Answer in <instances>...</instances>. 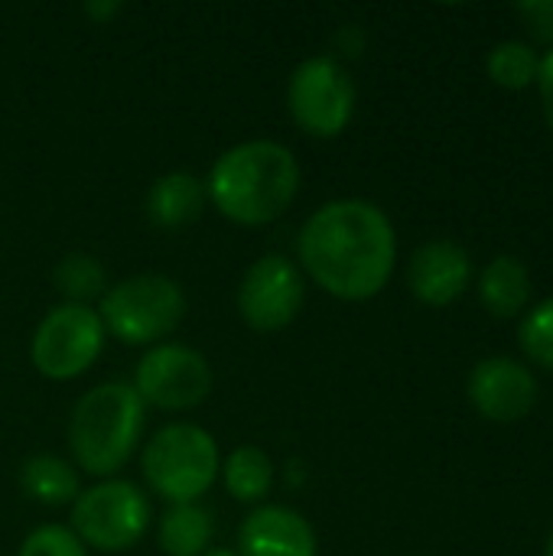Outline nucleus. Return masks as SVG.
I'll list each match as a JSON object with an SVG mask.
<instances>
[{
    "mask_svg": "<svg viewBox=\"0 0 553 556\" xmlns=\"http://www.w3.org/2000/svg\"><path fill=\"white\" fill-rule=\"evenodd\" d=\"M297 264L323 293L365 303L378 296L394 274V225L385 208L368 199H332L300 225Z\"/></svg>",
    "mask_w": 553,
    "mask_h": 556,
    "instance_id": "1",
    "label": "nucleus"
},
{
    "mask_svg": "<svg viewBox=\"0 0 553 556\" xmlns=\"http://www.w3.org/2000/svg\"><path fill=\"white\" fill-rule=\"evenodd\" d=\"M202 182L222 218L241 228H264L297 202L303 169L287 143L257 137L218 153Z\"/></svg>",
    "mask_w": 553,
    "mask_h": 556,
    "instance_id": "2",
    "label": "nucleus"
},
{
    "mask_svg": "<svg viewBox=\"0 0 553 556\" xmlns=\"http://www.w3.org/2000/svg\"><path fill=\"white\" fill-rule=\"evenodd\" d=\"M147 407L130 381H104L85 391L68 417V450L78 472L91 479H117V472L143 446Z\"/></svg>",
    "mask_w": 553,
    "mask_h": 556,
    "instance_id": "3",
    "label": "nucleus"
},
{
    "mask_svg": "<svg viewBox=\"0 0 553 556\" xmlns=\"http://www.w3.org/2000/svg\"><path fill=\"white\" fill-rule=\"evenodd\" d=\"M140 472L166 505H196L222 472L218 440L199 424H166L140 450Z\"/></svg>",
    "mask_w": 553,
    "mask_h": 556,
    "instance_id": "4",
    "label": "nucleus"
},
{
    "mask_svg": "<svg viewBox=\"0 0 553 556\" xmlns=\"http://www.w3.org/2000/svg\"><path fill=\"white\" fill-rule=\"evenodd\" d=\"M95 309L111 339L121 345L153 349L186 319V293L166 274H134L111 283Z\"/></svg>",
    "mask_w": 553,
    "mask_h": 556,
    "instance_id": "5",
    "label": "nucleus"
},
{
    "mask_svg": "<svg viewBox=\"0 0 553 556\" xmlns=\"http://www.w3.org/2000/svg\"><path fill=\"white\" fill-rule=\"evenodd\" d=\"M153 521L147 492L127 479H101L68 508V528L75 538L98 554H124L140 544Z\"/></svg>",
    "mask_w": 553,
    "mask_h": 556,
    "instance_id": "6",
    "label": "nucleus"
},
{
    "mask_svg": "<svg viewBox=\"0 0 553 556\" xmlns=\"http://www.w3.org/2000/svg\"><path fill=\"white\" fill-rule=\"evenodd\" d=\"M355 81L336 55H310L287 78V111L290 121L316 137H342L355 117Z\"/></svg>",
    "mask_w": 553,
    "mask_h": 556,
    "instance_id": "7",
    "label": "nucleus"
},
{
    "mask_svg": "<svg viewBox=\"0 0 553 556\" xmlns=\"http://www.w3.org/2000/svg\"><path fill=\"white\" fill-rule=\"evenodd\" d=\"M104 342L108 332L95 306L59 303L33 332L29 362L46 381H75L101 358Z\"/></svg>",
    "mask_w": 553,
    "mask_h": 556,
    "instance_id": "8",
    "label": "nucleus"
},
{
    "mask_svg": "<svg viewBox=\"0 0 553 556\" xmlns=\"http://www.w3.org/2000/svg\"><path fill=\"white\" fill-rule=\"evenodd\" d=\"M130 388L137 391L143 407H156L163 414H183L209 401L215 388V375L209 358L192 345L160 342L140 355Z\"/></svg>",
    "mask_w": 553,
    "mask_h": 556,
    "instance_id": "9",
    "label": "nucleus"
},
{
    "mask_svg": "<svg viewBox=\"0 0 553 556\" xmlns=\"http://www.w3.org/2000/svg\"><path fill=\"white\" fill-rule=\"evenodd\" d=\"M238 316L254 332H280L303 313L306 303V277L297 261L280 251L261 254L241 277Z\"/></svg>",
    "mask_w": 553,
    "mask_h": 556,
    "instance_id": "10",
    "label": "nucleus"
},
{
    "mask_svg": "<svg viewBox=\"0 0 553 556\" xmlns=\"http://www.w3.org/2000/svg\"><path fill=\"white\" fill-rule=\"evenodd\" d=\"M538 378L528 365L495 355L473 368L469 401L492 424H518L538 407Z\"/></svg>",
    "mask_w": 553,
    "mask_h": 556,
    "instance_id": "11",
    "label": "nucleus"
},
{
    "mask_svg": "<svg viewBox=\"0 0 553 556\" xmlns=\"http://www.w3.org/2000/svg\"><path fill=\"white\" fill-rule=\"evenodd\" d=\"M238 556H319L310 518L290 505H257L238 528Z\"/></svg>",
    "mask_w": 553,
    "mask_h": 556,
    "instance_id": "12",
    "label": "nucleus"
},
{
    "mask_svg": "<svg viewBox=\"0 0 553 556\" xmlns=\"http://www.w3.org/2000/svg\"><path fill=\"white\" fill-rule=\"evenodd\" d=\"M473 280V257L463 244L437 238L420 244L407 264V287L424 306L456 303Z\"/></svg>",
    "mask_w": 553,
    "mask_h": 556,
    "instance_id": "13",
    "label": "nucleus"
},
{
    "mask_svg": "<svg viewBox=\"0 0 553 556\" xmlns=\"http://www.w3.org/2000/svg\"><path fill=\"white\" fill-rule=\"evenodd\" d=\"M209 205L205 199V182L189 173V169H169L163 176H156L147 189V218L153 228L173 231V228H186L192 225L202 208Z\"/></svg>",
    "mask_w": 553,
    "mask_h": 556,
    "instance_id": "14",
    "label": "nucleus"
},
{
    "mask_svg": "<svg viewBox=\"0 0 553 556\" xmlns=\"http://www.w3.org/2000/svg\"><path fill=\"white\" fill-rule=\"evenodd\" d=\"M479 300L495 319H515L531 303V274L521 257L499 254L479 274Z\"/></svg>",
    "mask_w": 553,
    "mask_h": 556,
    "instance_id": "15",
    "label": "nucleus"
},
{
    "mask_svg": "<svg viewBox=\"0 0 553 556\" xmlns=\"http://www.w3.org/2000/svg\"><path fill=\"white\" fill-rule=\"evenodd\" d=\"M20 489L26 498L46 508H72V502L81 495V472L72 459L36 453L20 466Z\"/></svg>",
    "mask_w": 553,
    "mask_h": 556,
    "instance_id": "16",
    "label": "nucleus"
},
{
    "mask_svg": "<svg viewBox=\"0 0 553 556\" xmlns=\"http://www.w3.org/2000/svg\"><path fill=\"white\" fill-rule=\"evenodd\" d=\"M215 518L205 505H169L156 521V547L163 556H202L212 551Z\"/></svg>",
    "mask_w": 553,
    "mask_h": 556,
    "instance_id": "17",
    "label": "nucleus"
},
{
    "mask_svg": "<svg viewBox=\"0 0 553 556\" xmlns=\"http://www.w3.org/2000/svg\"><path fill=\"white\" fill-rule=\"evenodd\" d=\"M225 492L241 505H264L274 489V463L261 446H238L222 459Z\"/></svg>",
    "mask_w": 553,
    "mask_h": 556,
    "instance_id": "18",
    "label": "nucleus"
},
{
    "mask_svg": "<svg viewBox=\"0 0 553 556\" xmlns=\"http://www.w3.org/2000/svg\"><path fill=\"white\" fill-rule=\"evenodd\" d=\"M52 283L55 290L65 296V303H78V306H91L95 300L104 296L108 290V270L104 264L88 254V251H72L65 254L55 270H52Z\"/></svg>",
    "mask_w": 553,
    "mask_h": 556,
    "instance_id": "19",
    "label": "nucleus"
},
{
    "mask_svg": "<svg viewBox=\"0 0 553 556\" xmlns=\"http://www.w3.org/2000/svg\"><path fill=\"white\" fill-rule=\"evenodd\" d=\"M486 68H489V78L495 85H502L508 91H521V88L538 81L541 55L535 52V46H528L521 39H505V42L492 46Z\"/></svg>",
    "mask_w": 553,
    "mask_h": 556,
    "instance_id": "20",
    "label": "nucleus"
},
{
    "mask_svg": "<svg viewBox=\"0 0 553 556\" xmlns=\"http://www.w3.org/2000/svg\"><path fill=\"white\" fill-rule=\"evenodd\" d=\"M518 342L535 365H541L544 371H553V296L538 303L525 316V323L518 329Z\"/></svg>",
    "mask_w": 553,
    "mask_h": 556,
    "instance_id": "21",
    "label": "nucleus"
},
{
    "mask_svg": "<svg viewBox=\"0 0 553 556\" xmlns=\"http://www.w3.org/2000/svg\"><path fill=\"white\" fill-rule=\"evenodd\" d=\"M16 556H88V547L68 525H39L20 541Z\"/></svg>",
    "mask_w": 553,
    "mask_h": 556,
    "instance_id": "22",
    "label": "nucleus"
},
{
    "mask_svg": "<svg viewBox=\"0 0 553 556\" xmlns=\"http://www.w3.org/2000/svg\"><path fill=\"white\" fill-rule=\"evenodd\" d=\"M518 16L525 20L528 33L541 42H553V0H528L518 3Z\"/></svg>",
    "mask_w": 553,
    "mask_h": 556,
    "instance_id": "23",
    "label": "nucleus"
},
{
    "mask_svg": "<svg viewBox=\"0 0 553 556\" xmlns=\"http://www.w3.org/2000/svg\"><path fill=\"white\" fill-rule=\"evenodd\" d=\"M538 88H541V104H544V117L553 130V49L541 59V72H538Z\"/></svg>",
    "mask_w": 553,
    "mask_h": 556,
    "instance_id": "24",
    "label": "nucleus"
},
{
    "mask_svg": "<svg viewBox=\"0 0 553 556\" xmlns=\"http://www.w3.org/2000/svg\"><path fill=\"white\" fill-rule=\"evenodd\" d=\"M81 13H85L88 20H95V23H111L117 13H124V3H121V0H88V3L81 7Z\"/></svg>",
    "mask_w": 553,
    "mask_h": 556,
    "instance_id": "25",
    "label": "nucleus"
},
{
    "mask_svg": "<svg viewBox=\"0 0 553 556\" xmlns=\"http://www.w3.org/2000/svg\"><path fill=\"white\" fill-rule=\"evenodd\" d=\"M202 556H238L235 551H225V547H212L209 554H202Z\"/></svg>",
    "mask_w": 553,
    "mask_h": 556,
    "instance_id": "26",
    "label": "nucleus"
},
{
    "mask_svg": "<svg viewBox=\"0 0 553 556\" xmlns=\"http://www.w3.org/2000/svg\"><path fill=\"white\" fill-rule=\"evenodd\" d=\"M544 556H553V531H551V538H548V547H544Z\"/></svg>",
    "mask_w": 553,
    "mask_h": 556,
    "instance_id": "27",
    "label": "nucleus"
}]
</instances>
